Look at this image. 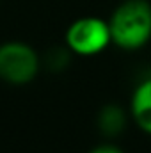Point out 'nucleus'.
<instances>
[{
  "label": "nucleus",
  "instance_id": "0eeeda50",
  "mask_svg": "<svg viewBox=\"0 0 151 153\" xmlns=\"http://www.w3.org/2000/svg\"><path fill=\"white\" fill-rule=\"evenodd\" d=\"M89 153H123L117 146H112V144H103V146H98L94 150H91Z\"/></svg>",
  "mask_w": 151,
  "mask_h": 153
},
{
  "label": "nucleus",
  "instance_id": "39448f33",
  "mask_svg": "<svg viewBox=\"0 0 151 153\" xmlns=\"http://www.w3.org/2000/svg\"><path fill=\"white\" fill-rule=\"evenodd\" d=\"M96 123H98V128L103 135L115 137L126 126V114H124L123 107H119L117 103H107L100 111Z\"/></svg>",
  "mask_w": 151,
  "mask_h": 153
},
{
  "label": "nucleus",
  "instance_id": "7ed1b4c3",
  "mask_svg": "<svg viewBox=\"0 0 151 153\" xmlns=\"http://www.w3.org/2000/svg\"><path fill=\"white\" fill-rule=\"evenodd\" d=\"M110 43H112V38H110L109 22L96 16L78 18L66 30L68 48L73 53L84 55V57L103 52Z\"/></svg>",
  "mask_w": 151,
  "mask_h": 153
},
{
  "label": "nucleus",
  "instance_id": "20e7f679",
  "mask_svg": "<svg viewBox=\"0 0 151 153\" xmlns=\"http://www.w3.org/2000/svg\"><path fill=\"white\" fill-rule=\"evenodd\" d=\"M130 109L139 128L146 134H151V76L141 80L133 89Z\"/></svg>",
  "mask_w": 151,
  "mask_h": 153
},
{
  "label": "nucleus",
  "instance_id": "f257e3e1",
  "mask_svg": "<svg viewBox=\"0 0 151 153\" xmlns=\"http://www.w3.org/2000/svg\"><path fill=\"white\" fill-rule=\"evenodd\" d=\"M110 38L123 50H139L151 39V4L146 0H126L109 20Z\"/></svg>",
  "mask_w": 151,
  "mask_h": 153
},
{
  "label": "nucleus",
  "instance_id": "f03ea898",
  "mask_svg": "<svg viewBox=\"0 0 151 153\" xmlns=\"http://www.w3.org/2000/svg\"><path fill=\"white\" fill-rule=\"evenodd\" d=\"M39 70L36 50L21 41H7L0 45V78L4 82L21 85L34 80Z\"/></svg>",
  "mask_w": 151,
  "mask_h": 153
},
{
  "label": "nucleus",
  "instance_id": "423d86ee",
  "mask_svg": "<svg viewBox=\"0 0 151 153\" xmlns=\"http://www.w3.org/2000/svg\"><path fill=\"white\" fill-rule=\"evenodd\" d=\"M68 52L66 50H62V48H55V50H52V53H50V68H53V70H62L66 64H68Z\"/></svg>",
  "mask_w": 151,
  "mask_h": 153
}]
</instances>
